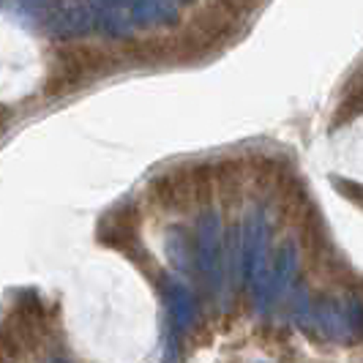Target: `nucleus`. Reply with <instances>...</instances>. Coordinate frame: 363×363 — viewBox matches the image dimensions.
Here are the masks:
<instances>
[{
  "label": "nucleus",
  "mask_w": 363,
  "mask_h": 363,
  "mask_svg": "<svg viewBox=\"0 0 363 363\" xmlns=\"http://www.w3.org/2000/svg\"><path fill=\"white\" fill-rule=\"evenodd\" d=\"M47 22L57 38H79L93 30V14L82 0H52Z\"/></svg>",
  "instance_id": "obj_2"
},
{
  "label": "nucleus",
  "mask_w": 363,
  "mask_h": 363,
  "mask_svg": "<svg viewBox=\"0 0 363 363\" xmlns=\"http://www.w3.org/2000/svg\"><path fill=\"white\" fill-rule=\"evenodd\" d=\"M167 306H169V317L178 330L191 328L194 317H197V303H194V295L189 287H183L181 281H169L167 287Z\"/></svg>",
  "instance_id": "obj_7"
},
{
  "label": "nucleus",
  "mask_w": 363,
  "mask_h": 363,
  "mask_svg": "<svg viewBox=\"0 0 363 363\" xmlns=\"http://www.w3.org/2000/svg\"><path fill=\"white\" fill-rule=\"evenodd\" d=\"M268 240V227H265V218L262 213L252 211L243 230H240V281L249 287L252 281V271H255V259L259 246Z\"/></svg>",
  "instance_id": "obj_3"
},
{
  "label": "nucleus",
  "mask_w": 363,
  "mask_h": 363,
  "mask_svg": "<svg viewBox=\"0 0 363 363\" xmlns=\"http://www.w3.org/2000/svg\"><path fill=\"white\" fill-rule=\"evenodd\" d=\"M224 252H227V238L221 230V218L218 213L208 211L197 224V265L213 290L224 284Z\"/></svg>",
  "instance_id": "obj_1"
},
{
  "label": "nucleus",
  "mask_w": 363,
  "mask_h": 363,
  "mask_svg": "<svg viewBox=\"0 0 363 363\" xmlns=\"http://www.w3.org/2000/svg\"><path fill=\"white\" fill-rule=\"evenodd\" d=\"M298 271V246L287 240L281 249H279V257H276V265L271 271V303L279 301L284 292L290 290L292 276Z\"/></svg>",
  "instance_id": "obj_6"
},
{
  "label": "nucleus",
  "mask_w": 363,
  "mask_h": 363,
  "mask_svg": "<svg viewBox=\"0 0 363 363\" xmlns=\"http://www.w3.org/2000/svg\"><path fill=\"white\" fill-rule=\"evenodd\" d=\"M167 252H169V259H172V265L178 268V271L189 273L191 271V259H194V255H191V246H189V238L183 235V230H172L169 233V238H167Z\"/></svg>",
  "instance_id": "obj_8"
},
{
  "label": "nucleus",
  "mask_w": 363,
  "mask_h": 363,
  "mask_svg": "<svg viewBox=\"0 0 363 363\" xmlns=\"http://www.w3.org/2000/svg\"><path fill=\"white\" fill-rule=\"evenodd\" d=\"M19 6H22L25 11H30V14H36V11H41V9L47 6V0H19Z\"/></svg>",
  "instance_id": "obj_10"
},
{
  "label": "nucleus",
  "mask_w": 363,
  "mask_h": 363,
  "mask_svg": "<svg viewBox=\"0 0 363 363\" xmlns=\"http://www.w3.org/2000/svg\"><path fill=\"white\" fill-rule=\"evenodd\" d=\"M88 6H91L93 25L107 36H123L131 30V22L118 6V0H88Z\"/></svg>",
  "instance_id": "obj_5"
},
{
  "label": "nucleus",
  "mask_w": 363,
  "mask_h": 363,
  "mask_svg": "<svg viewBox=\"0 0 363 363\" xmlns=\"http://www.w3.org/2000/svg\"><path fill=\"white\" fill-rule=\"evenodd\" d=\"M345 309H347V320L352 325V333H361L363 330V306L358 298H347L345 301Z\"/></svg>",
  "instance_id": "obj_9"
},
{
  "label": "nucleus",
  "mask_w": 363,
  "mask_h": 363,
  "mask_svg": "<svg viewBox=\"0 0 363 363\" xmlns=\"http://www.w3.org/2000/svg\"><path fill=\"white\" fill-rule=\"evenodd\" d=\"M314 323L320 325V330L325 333L328 339L345 342V339L352 336V325L347 320L345 303H339V301H323L314 311Z\"/></svg>",
  "instance_id": "obj_4"
},
{
  "label": "nucleus",
  "mask_w": 363,
  "mask_h": 363,
  "mask_svg": "<svg viewBox=\"0 0 363 363\" xmlns=\"http://www.w3.org/2000/svg\"><path fill=\"white\" fill-rule=\"evenodd\" d=\"M183 3H186V0H183Z\"/></svg>",
  "instance_id": "obj_11"
}]
</instances>
